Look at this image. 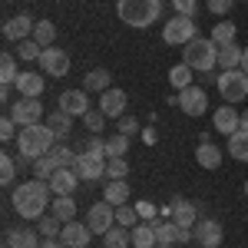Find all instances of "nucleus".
I'll return each instance as SVG.
<instances>
[{
    "instance_id": "f704fd0d",
    "label": "nucleus",
    "mask_w": 248,
    "mask_h": 248,
    "mask_svg": "<svg viewBox=\"0 0 248 248\" xmlns=\"http://www.w3.org/2000/svg\"><path fill=\"white\" fill-rule=\"evenodd\" d=\"M30 169H33V179H43V182H46L60 166H57V159L46 153V155H40V159H33V166H30Z\"/></svg>"
},
{
    "instance_id": "f03ea898",
    "label": "nucleus",
    "mask_w": 248,
    "mask_h": 248,
    "mask_svg": "<svg viewBox=\"0 0 248 248\" xmlns=\"http://www.w3.org/2000/svg\"><path fill=\"white\" fill-rule=\"evenodd\" d=\"M116 14L126 27L146 30V27H153V20H159L162 0H116Z\"/></svg>"
},
{
    "instance_id": "72a5a7b5",
    "label": "nucleus",
    "mask_w": 248,
    "mask_h": 248,
    "mask_svg": "<svg viewBox=\"0 0 248 248\" xmlns=\"http://www.w3.org/2000/svg\"><path fill=\"white\" fill-rule=\"evenodd\" d=\"M33 40H37L43 50L53 46V40H57V27H53L50 20H37V27H33Z\"/></svg>"
},
{
    "instance_id": "6e6d98bb",
    "label": "nucleus",
    "mask_w": 248,
    "mask_h": 248,
    "mask_svg": "<svg viewBox=\"0 0 248 248\" xmlns=\"http://www.w3.org/2000/svg\"><path fill=\"white\" fill-rule=\"evenodd\" d=\"M242 70L248 73V46H245V53H242Z\"/></svg>"
},
{
    "instance_id": "4c0bfd02",
    "label": "nucleus",
    "mask_w": 248,
    "mask_h": 248,
    "mask_svg": "<svg viewBox=\"0 0 248 248\" xmlns=\"http://www.w3.org/2000/svg\"><path fill=\"white\" fill-rule=\"evenodd\" d=\"M142 218H139V212H136V205H119L116 209V225H123V229H136Z\"/></svg>"
},
{
    "instance_id": "0eeeda50",
    "label": "nucleus",
    "mask_w": 248,
    "mask_h": 248,
    "mask_svg": "<svg viewBox=\"0 0 248 248\" xmlns=\"http://www.w3.org/2000/svg\"><path fill=\"white\" fill-rule=\"evenodd\" d=\"M169 103H172V106H179L186 116H202L205 109H209V93H205L202 86H189V90L175 93Z\"/></svg>"
},
{
    "instance_id": "7c9ffc66",
    "label": "nucleus",
    "mask_w": 248,
    "mask_h": 248,
    "mask_svg": "<svg viewBox=\"0 0 248 248\" xmlns=\"http://www.w3.org/2000/svg\"><path fill=\"white\" fill-rule=\"evenodd\" d=\"M83 90H86V93H106V90H109V73H106L103 66H99V70H93V73H86Z\"/></svg>"
},
{
    "instance_id": "a18cd8bd",
    "label": "nucleus",
    "mask_w": 248,
    "mask_h": 248,
    "mask_svg": "<svg viewBox=\"0 0 248 248\" xmlns=\"http://www.w3.org/2000/svg\"><path fill=\"white\" fill-rule=\"evenodd\" d=\"M116 129H119L123 136H129V139H133V136L139 133V119H136V116H119V123H116Z\"/></svg>"
},
{
    "instance_id": "c03bdc74",
    "label": "nucleus",
    "mask_w": 248,
    "mask_h": 248,
    "mask_svg": "<svg viewBox=\"0 0 248 248\" xmlns=\"http://www.w3.org/2000/svg\"><path fill=\"white\" fill-rule=\"evenodd\" d=\"M83 126L90 129V133H103V126H106V116H103V109H90V113L83 116Z\"/></svg>"
},
{
    "instance_id": "9d476101",
    "label": "nucleus",
    "mask_w": 248,
    "mask_h": 248,
    "mask_svg": "<svg viewBox=\"0 0 248 248\" xmlns=\"http://www.w3.org/2000/svg\"><path fill=\"white\" fill-rule=\"evenodd\" d=\"M192 235H195V242L202 248H218L222 238H225V232H222V225H218L215 218H199L195 229H192Z\"/></svg>"
},
{
    "instance_id": "6e6552de",
    "label": "nucleus",
    "mask_w": 248,
    "mask_h": 248,
    "mask_svg": "<svg viewBox=\"0 0 248 248\" xmlns=\"http://www.w3.org/2000/svg\"><path fill=\"white\" fill-rule=\"evenodd\" d=\"M10 116H14L17 126H33V123L43 119V103L33 99V96H20L17 103L10 106Z\"/></svg>"
},
{
    "instance_id": "5fc2aeb1",
    "label": "nucleus",
    "mask_w": 248,
    "mask_h": 248,
    "mask_svg": "<svg viewBox=\"0 0 248 248\" xmlns=\"http://www.w3.org/2000/svg\"><path fill=\"white\" fill-rule=\"evenodd\" d=\"M242 133H248V109L242 113Z\"/></svg>"
},
{
    "instance_id": "423d86ee",
    "label": "nucleus",
    "mask_w": 248,
    "mask_h": 248,
    "mask_svg": "<svg viewBox=\"0 0 248 248\" xmlns=\"http://www.w3.org/2000/svg\"><path fill=\"white\" fill-rule=\"evenodd\" d=\"M199 37V30H195V20L192 17H175L166 20V27H162V40H166V46H186L192 40Z\"/></svg>"
},
{
    "instance_id": "393cba45",
    "label": "nucleus",
    "mask_w": 248,
    "mask_h": 248,
    "mask_svg": "<svg viewBox=\"0 0 248 248\" xmlns=\"http://www.w3.org/2000/svg\"><path fill=\"white\" fill-rule=\"evenodd\" d=\"M46 126L53 129V136H57V139H66V136L73 133V116L63 113V109H57L53 116H46Z\"/></svg>"
},
{
    "instance_id": "c756f323",
    "label": "nucleus",
    "mask_w": 248,
    "mask_h": 248,
    "mask_svg": "<svg viewBox=\"0 0 248 248\" xmlns=\"http://www.w3.org/2000/svg\"><path fill=\"white\" fill-rule=\"evenodd\" d=\"M192 77H195V70H192V66H186V63H175V66L169 70V83L179 90V93L192 86Z\"/></svg>"
},
{
    "instance_id": "9b49d317",
    "label": "nucleus",
    "mask_w": 248,
    "mask_h": 248,
    "mask_svg": "<svg viewBox=\"0 0 248 248\" xmlns=\"http://www.w3.org/2000/svg\"><path fill=\"white\" fill-rule=\"evenodd\" d=\"M90 238H93V229L86 225V222H66L63 225V232H60V242H63V248H86L90 245Z\"/></svg>"
},
{
    "instance_id": "f257e3e1",
    "label": "nucleus",
    "mask_w": 248,
    "mask_h": 248,
    "mask_svg": "<svg viewBox=\"0 0 248 248\" xmlns=\"http://www.w3.org/2000/svg\"><path fill=\"white\" fill-rule=\"evenodd\" d=\"M50 186L43 182V179H27V182H20L17 189L10 192V205L17 209L20 218H43L46 215V205H50Z\"/></svg>"
},
{
    "instance_id": "09e8293b",
    "label": "nucleus",
    "mask_w": 248,
    "mask_h": 248,
    "mask_svg": "<svg viewBox=\"0 0 248 248\" xmlns=\"http://www.w3.org/2000/svg\"><path fill=\"white\" fill-rule=\"evenodd\" d=\"M14 136H17V123H14V116H3V119H0V139L10 142Z\"/></svg>"
},
{
    "instance_id": "ea45409f",
    "label": "nucleus",
    "mask_w": 248,
    "mask_h": 248,
    "mask_svg": "<svg viewBox=\"0 0 248 248\" xmlns=\"http://www.w3.org/2000/svg\"><path fill=\"white\" fill-rule=\"evenodd\" d=\"M129 153V136L116 133L113 139H106V159H116V155H126Z\"/></svg>"
},
{
    "instance_id": "c9c22d12",
    "label": "nucleus",
    "mask_w": 248,
    "mask_h": 248,
    "mask_svg": "<svg viewBox=\"0 0 248 248\" xmlns=\"http://www.w3.org/2000/svg\"><path fill=\"white\" fill-rule=\"evenodd\" d=\"M37 232L43 235V238H60V232H63V222H60L57 215L50 212V215L37 218Z\"/></svg>"
},
{
    "instance_id": "a878e982",
    "label": "nucleus",
    "mask_w": 248,
    "mask_h": 248,
    "mask_svg": "<svg viewBox=\"0 0 248 248\" xmlns=\"http://www.w3.org/2000/svg\"><path fill=\"white\" fill-rule=\"evenodd\" d=\"M155 225L153 222H139L133 229V248H155Z\"/></svg>"
},
{
    "instance_id": "473e14b6",
    "label": "nucleus",
    "mask_w": 248,
    "mask_h": 248,
    "mask_svg": "<svg viewBox=\"0 0 248 248\" xmlns=\"http://www.w3.org/2000/svg\"><path fill=\"white\" fill-rule=\"evenodd\" d=\"M225 153H232V159H238V162H248V133H242V129L232 133Z\"/></svg>"
},
{
    "instance_id": "8fccbe9b",
    "label": "nucleus",
    "mask_w": 248,
    "mask_h": 248,
    "mask_svg": "<svg viewBox=\"0 0 248 248\" xmlns=\"http://www.w3.org/2000/svg\"><path fill=\"white\" fill-rule=\"evenodd\" d=\"M232 3H235V0H205L209 14H215V17H225V14L232 10Z\"/></svg>"
},
{
    "instance_id": "58836bf2",
    "label": "nucleus",
    "mask_w": 248,
    "mask_h": 248,
    "mask_svg": "<svg viewBox=\"0 0 248 248\" xmlns=\"http://www.w3.org/2000/svg\"><path fill=\"white\" fill-rule=\"evenodd\" d=\"M14 179H17V159L14 155H0V186H14Z\"/></svg>"
},
{
    "instance_id": "79ce46f5",
    "label": "nucleus",
    "mask_w": 248,
    "mask_h": 248,
    "mask_svg": "<svg viewBox=\"0 0 248 248\" xmlns=\"http://www.w3.org/2000/svg\"><path fill=\"white\" fill-rule=\"evenodd\" d=\"M50 155L57 159L60 169H73V166H77V155H73V149H70V146H63V142H60V146H53V149H50Z\"/></svg>"
},
{
    "instance_id": "ddd939ff",
    "label": "nucleus",
    "mask_w": 248,
    "mask_h": 248,
    "mask_svg": "<svg viewBox=\"0 0 248 248\" xmlns=\"http://www.w3.org/2000/svg\"><path fill=\"white\" fill-rule=\"evenodd\" d=\"M77 175L83 182H99V179H106V159H96L90 153H79L77 155Z\"/></svg>"
},
{
    "instance_id": "f3484780",
    "label": "nucleus",
    "mask_w": 248,
    "mask_h": 248,
    "mask_svg": "<svg viewBox=\"0 0 248 248\" xmlns=\"http://www.w3.org/2000/svg\"><path fill=\"white\" fill-rule=\"evenodd\" d=\"M172 222L179 229H195L199 222V205L189 202V199H172Z\"/></svg>"
},
{
    "instance_id": "f8f14e48",
    "label": "nucleus",
    "mask_w": 248,
    "mask_h": 248,
    "mask_svg": "<svg viewBox=\"0 0 248 248\" xmlns=\"http://www.w3.org/2000/svg\"><path fill=\"white\" fill-rule=\"evenodd\" d=\"M40 70L50 73V77H66V73H70V57H66V50L46 46L43 57H40Z\"/></svg>"
},
{
    "instance_id": "b1692460",
    "label": "nucleus",
    "mask_w": 248,
    "mask_h": 248,
    "mask_svg": "<svg viewBox=\"0 0 248 248\" xmlns=\"http://www.w3.org/2000/svg\"><path fill=\"white\" fill-rule=\"evenodd\" d=\"M242 53H245V46H238V43L218 46V66H222V73L225 70H242Z\"/></svg>"
},
{
    "instance_id": "a211bd4d",
    "label": "nucleus",
    "mask_w": 248,
    "mask_h": 248,
    "mask_svg": "<svg viewBox=\"0 0 248 248\" xmlns=\"http://www.w3.org/2000/svg\"><path fill=\"white\" fill-rule=\"evenodd\" d=\"M60 109L83 119V116L90 113V96H86V90H66V93L60 96Z\"/></svg>"
},
{
    "instance_id": "5701e85b",
    "label": "nucleus",
    "mask_w": 248,
    "mask_h": 248,
    "mask_svg": "<svg viewBox=\"0 0 248 248\" xmlns=\"http://www.w3.org/2000/svg\"><path fill=\"white\" fill-rule=\"evenodd\" d=\"M103 199H106L109 205H116V209L126 205V202H129V182H126V179H109V182L103 186Z\"/></svg>"
},
{
    "instance_id": "4468645a",
    "label": "nucleus",
    "mask_w": 248,
    "mask_h": 248,
    "mask_svg": "<svg viewBox=\"0 0 248 248\" xmlns=\"http://www.w3.org/2000/svg\"><path fill=\"white\" fill-rule=\"evenodd\" d=\"M212 126H215L222 136L238 133V129H242V113H238L232 103H225V106H218V109L212 113Z\"/></svg>"
},
{
    "instance_id": "603ef678",
    "label": "nucleus",
    "mask_w": 248,
    "mask_h": 248,
    "mask_svg": "<svg viewBox=\"0 0 248 248\" xmlns=\"http://www.w3.org/2000/svg\"><path fill=\"white\" fill-rule=\"evenodd\" d=\"M142 142H146V146H155V142H159V133H155V126H146V129H142Z\"/></svg>"
},
{
    "instance_id": "20e7f679",
    "label": "nucleus",
    "mask_w": 248,
    "mask_h": 248,
    "mask_svg": "<svg viewBox=\"0 0 248 248\" xmlns=\"http://www.w3.org/2000/svg\"><path fill=\"white\" fill-rule=\"evenodd\" d=\"M20 142V155H27V159H40V155H46L53 146H57V136L50 126H43V123H33V126H23L17 136Z\"/></svg>"
},
{
    "instance_id": "bb28decb",
    "label": "nucleus",
    "mask_w": 248,
    "mask_h": 248,
    "mask_svg": "<svg viewBox=\"0 0 248 248\" xmlns=\"http://www.w3.org/2000/svg\"><path fill=\"white\" fill-rule=\"evenodd\" d=\"M103 245H106V248H129V245H133V229L113 225V229L103 235Z\"/></svg>"
},
{
    "instance_id": "37998d69",
    "label": "nucleus",
    "mask_w": 248,
    "mask_h": 248,
    "mask_svg": "<svg viewBox=\"0 0 248 248\" xmlns=\"http://www.w3.org/2000/svg\"><path fill=\"white\" fill-rule=\"evenodd\" d=\"M126 175H129V162H126V155L106 159V179H126Z\"/></svg>"
},
{
    "instance_id": "412c9836",
    "label": "nucleus",
    "mask_w": 248,
    "mask_h": 248,
    "mask_svg": "<svg viewBox=\"0 0 248 248\" xmlns=\"http://www.w3.org/2000/svg\"><path fill=\"white\" fill-rule=\"evenodd\" d=\"M40 232L37 229H10L7 232V238H3V245H14V248H40Z\"/></svg>"
},
{
    "instance_id": "3c124183",
    "label": "nucleus",
    "mask_w": 248,
    "mask_h": 248,
    "mask_svg": "<svg viewBox=\"0 0 248 248\" xmlns=\"http://www.w3.org/2000/svg\"><path fill=\"white\" fill-rule=\"evenodd\" d=\"M83 153H90V155H96V159H106V139H90V142H86V149H83Z\"/></svg>"
},
{
    "instance_id": "39448f33",
    "label": "nucleus",
    "mask_w": 248,
    "mask_h": 248,
    "mask_svg": "<svg viewBox=\"0 0 248 248\" xmlns=\"http://www.w3.org/2000/svg\"><path fill=\"white\" fill-rule=\"evenodd\" d=\"M218 96L225 99V103H242L248 96V73L245 70H225V73H218Z\"/></svg>"
},
{
    "instance_id": "de8ad7c7",
    "label": "nucleus",
    "mask_w": 248,
    "mask_h": 248,
    "mask_svg": "<svg viewBox=\"0 0 248 248\" xmlns=\"http://www.w3.org/2000/svg\"><path fill=\"white\" fill-rule=\"evenodd\" d=\"M172 7H175V14H179V17H195L199 0H172Z\"/></svg>"
},
{
    "instance_id": "49530a36",
    "label": "nucleus",
    "mask_w": 248,
    "mask_h": 248,
    "mask_svg": "<svg viewBox=\"0 0 248 248\" xmlns=\"http://www.w3.org/2000/svg\"><path fill=\"white\" fill-rule=\"evenodd\" d=\"M136 212H139V218L142 222H155V215H159V209H155L149 199H142V202H136Z\"/></svg>"
},
{
    "instance_id": "6ab92c4d",
    "label": "nucleus",
    "mask_w": 248,
    "mask_h": 248,
    "mask_svg": "<svg viewBox=\"0 0 248 248\" xmlns=\"http://www.w3.org/2000/svg\"><path fill=\"white\" fill-rule=\"evenodd\" d=\"M77 182H79L77 169H57L46 179V186H50L53 195H73V192H77Z\"/></svg>"
},
{
    "instance_id": "a19ab883",
    "label": "nucleus",
    "mask_w": 248,
    "mask_h": 248,
    "mask_svg": "<svg viewBox=\"0 0 248 248\" xmlns=\"http://www.w3.org/2000/svg\"><path fill=\"white\" fill-rule=\"evenodd\" d=\"M40 57H43V46H40L33 37L20 43V60H23V63H40Z\"/></svg>"
},
{
    "instance_id": "13d9d810",
    "label": "nucleus",
    "mask_w": 248,
    "mask_h": 248,
    "mask_svg": "<svg viewBox=\"0 0 248 248\" xmlns=\"http://www.w3.org/2000/svg\"><path fill=\"white\" fill-rule=\"evenodd\" d=\"M3 248H14V245H3Z\"/></svg>"
},
{
    "instance_id": "2eb2a0df",
    "label": "nucleus",
    "mask_w": 248,
    "mask_h": 248,
    "mask_svg": "<svg viewBox=\"0 0 248 248\" xmlns=\"http://www.w3.org/2000/svg\"><path fill=\"white\" fill-rule=\"evenodd\" d=\"M33 27H37V20L30 14H17V17H10L3 23V37L14 40V43H23V40L33 37Z\"/></svg>"
},
{
    "instance_id": "4be33fe9",
    "label": "nucleus",
    "mask_w": 248,
    "mask_h": 248,
    "mask_svg": "<svg viewBox=\"0 0 248 248\" xmlns=\"http://www.w3.org/2000/svg\"><path fill=\"white\" fill-rule=\"evenodd\" d=\"M195 162H199L202 169H218V166H222V149H218L215 142H209V139H202L199 149H195Z\"/></svg>"
},
{
    "instance_id": "aec40b11",
    "label": "nucleus",
    "mask_w": 248,
    "mask_h": 248,
    "mask_svg": "<svg viewBox=\"0 0 248 248\" xmlns=\"http://www.w3.org/2000/svg\"><path fill=\"white\" fill-rule=\"evenodd\" d=\"M43 86H46V83H43V73H30V70H27V73H20L17 83H14V90H17L20 96H33V99H40Z\"/></svg>"
},
{
    "instance_id": "2f4dec72",
    "label": "nucleus",
    "mask_w": 248,
    "mask_h": 248,
    "mask_svg": "<svg viewBox=\"0 0 248 248\" xmlns=\"http://www.w3.org/2000/svg\"><path fill=\"white\" fill-rule=\"evenodd\" d=\"M155 225V245H175V238H179V225L172 222V218H162V222H153Z\"/></svg>"
},
{
    "instance_id": "cd10ccee",
    "label": "nucleus",
    "mask_w": 248,
    "mask_h": 248,
    "mask_svg": "<svg viewBox=\"0 0 248 248\" xmlns=\"http://www.w3.org/2000/svg\"><path fill=\"white\" fill-rule=\"evenodd\" d=\"M50 209H53V215H57L63 225L77 218V205H73V195H57V199L50 202Z\"/></svg>"
},
{
    "instance_id": "dca6fc26",
    "label": "nucleus",
    "mask_w": 248,
    "mask_h": 248,
    "mask_svg": "<svg viewBox=\"0 0 248 248\" xmlns=\"http://www.w3.org/2000/svg\"><path fill=\"white\" fill-rule=\"evenodd\" d=\"M99 109H103L106 119H119V116H126V93L116 90V86H109L106 93H99Z\"/></svg>"
},
{
    "instance_id": "e433bc0d",
    "label": "nucleus",
    "mask_w": 248,
    "mask_h": 248,
    "mask_svg": "<svg viewBox=\"0 0 248 248\" xmlns=\"http://www.w3.org/2000/svg\"><path fill=\"white\" fill-rule=\"evenodd\" d=\"M17 77H20L17 60L10 57V53H3V57H0V83H3V86H14V83H17Z\"/></svg>"
},
{
    "instance_id": "c85d7f7f",
    "label": "nucleus",
    "mask_w": 248,
    "mask_h": 248,
    "mask_svg": "<svg viewBox=\"0 0 248 248\" xmlns=\"http://www.w3.org/2000/svg\"><path fill=\"white\" fill-rule=\"evenodd\" d=\"M235 37H238V27H235L232 20H218V23L212 27V40H215L218 46H229V43H235Z\"/></svg>"
},
{
    "instance_id": "7ed1b4c3",
    "label": "nucleus",
    "mask_w": 248,
    "mask_h": 248,
    "mask_svg": "<svg viewBox=\"0 0 248 248\" xmlns=\"http://www.w3.org/2000/svg\"><path fill=\"white\" fill-rule=\"evenodd\" d=\"M182 63L186 66H192L195 73H212L215 66H218V43L215 40H205V37H195L192 43H186L182 46Z\"/></svg>"
},
{
    "instance_id": "4d7b16f0",
    "label": "nucleus",
    "mask_w": 248,
    "mask_h": 248,
    "mask_svg": "<svg viewBox=\"0 0 248 248\" xmlns=\"http://www.w3.org/2000/svg\"><path fill=\"white\" fill-rule=\"evenodd\" d=\"M245 195H248V179H245Z\"/></svg>"
},
{
    "instance_id": "864d4df0",
    "label": "nucleus",
    "mask_w": 248,
    "mask_h": 248,
    "mask_svg": "<svg viewBox=\"0 0 248 248\" xmlns=\"http://www.w3.org/2000/svg\"><path fill=\"white\" fill-rule=\"evenodd\" d=\"M40 248H63V242H60V238H43Z\"/></svg>"
},
{
    "instance_id": "1a4fd4ad",
    "label": "nucleus",
    "mask_w": 248,
    "mask_h": 248,
    "mask_svg": "<svg viewBox=\"0 0 248 248\" xmlns=\"http://www.w3.org/2000/svg\"><path fill=\"white\" fill-rule=\"evenodd\" d=\"M86 225H90L96 235H106V232L116 225V205H109L106 199L96 202V205H90V212H86Z\"/></svg>"
}]
</instances>
